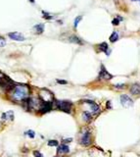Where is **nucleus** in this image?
Here are the masks:
<instances>
[{"instance_id": "nucleus-28", "label": "nucleus", "mask_w": 140, "mask_h": 157, "mask_svg": "<svg viewBox=\"0 0 140 157\" xmlns=\"http://www.w3.org/2000/svg\"><path fill=\"white\" fill-rule=\"evenodd\" d=\"M29 1H30L31 3H34V2H35V0H29Z\"/></svg>"}, {"instance_id": "nucleus-19", "label": "nucleus", "mask_w": 140, "mask_h": 157, "mask_svg": "<svg viewBox=\"0 0 140 157\" xmlns=\"http://www.w3.org/2000/svg\"><path fill=\"white\" fill-rule=\"evenodd\" d=\"M48 145L49 146H58V141L55 140L48 141Z\"/></svg>"}, {"instance_id": "nucleus-5", "label": "nucleus", "mask_w": 140, "mask_h": 157, "mask_svg": "<svg viewBox=\"0 0 140 157\" xmlns=\"http://www.w3.org/2000/svg\"><path fill=\"white\" fill-rule=\"evenodd\" d=\"M81 144L84 146H88L91 144V135L89 132H84V133L81 137Z\"/></svg>"}, {"instance_id": "nucleus-23", "label": "nucleus", "mask_w": 140, "mask_h": 157, "mask_svg": "<svg viewBox=\"0 0 140 157\" xmlns=\"http://www.w3.org/2000/svg\"><path fill=\"white\" fill-rule=\"evenodd\" d=\"M120 20L118 19V18H115V19L113 20V21H112V24H113L114 26H118L119 24H120Z\"/></svg>"}, {"instance_id": "nucleus-9", "label": "nucleus", "mask_w": 140, "mask_h": 157, "mask_svg": "<svg viewBox=\"0 0 140 157\" xmlns=\"http://www.w3.org/2000/svg\"><path fill=\"white\" fill-rule=\"evenodd\" d=\"M84 102L89 104L90 109H91V111H92V112L96 113V112L99 111V106H98V105L94 102V101H92V100H84Z\"/></svg>"}, {"instance_id": "nucleus-11", "label": "nucleus", "mask_w": 140, "mask_h": 157, "mask_svg": "<svg viewBox=\"0 0 140 157\" xmlns=\"http://www.w3.org/2000/svg\"><path fill=\"white\" fill-rule=\"evenodd\" d=\"M130 92L134 95H139L140 94V85L139 84H133L130 87Z\"/></svg>"}, {"instance_id": "nucleus-14", "label": "nucleus", "mask_w": 140, "mask_h": 157, "mask_svg": "<svg viewBox=\"0 0 140 157\" xmlns=\"http://www.w3.org/2000/svg\"><path fill=\"white\" fill-rule=\"evenodd\" d=\"M69 40L71 41V42L77 43V44H83L82 40H81V38H77V36H76V35H72V36H70Z\"/></svg>"}, {"instance_id": "nucleus-17", "label": "nucleus", "mask_w": 140, "mask_h": 157, "mask_svg": "<svg viewBox=\"0 0 140 157\" xmlns=\"http://www.w3.org/2000/svg\"><path fill=\"white\" fill-rule=\"evenodd\" d=\"M82 117H83V119H84V121L89 122L91 120V114L89 112H83L82 113Z\"/></svg>"}, {"instance_id": "nucleus-26", "label": "nucleus", "mask_w": 140, "mask_h": 157, "mask_svg": "<svg viewBox=\"0 0 140 157\" xmlns=\"http://www.w3.org/2000/svg\"><path fill=\"white\" fill-rule=\"evenodd\" d=\"M72 141H73V138H68V140H63V142L66 144V142H71Z\"/></svg>"}, {"instance_id": "nucleus-6", "label": "nucleus", "mask_w": 140, "mask_h": 157, "mask_svg": "<svg viewBox=\"0 0 140 157\" xmlns=\"http://www.w3.org/2000/svg\"><path fill=\"white\" fill-rule=\"evenodd\" d=\"M8 36L12 40H16V41H24L26 39V38L23 35V34L19 33V31H14V33L8 34Z\"/></svg>"}, {"instance_id": "nucleus-32", "label": "nucleus", "mask_w": 140, "mask_h": 157, "mask_svg": "<svg viewBox=\"0 0 140 157\" xmlns=\"http://www.w3.org/2000/svg\"><path fill=\"white\" fill-rule=\"evenodd\" d=\"M56 157H59V156H56Z\"/></svg>"}, {"instance_id": "nucleus-13", "label": "nucleus", "mask_w": 140, "mask_h": 157, "mask_svg": "<svg viewBox=\"0 0 140 157\" xmlns=\"http://www.w3.org/2000/svg\"><path fill=\"white\" fill-rule=\"evenodd\" d=\"M34 30L37 35H41L43 34L44 31V25L43 24H38V25H35L34 27Z\"/></svg>"}, {"instance_id": "nucleus-29", "label": "nucleus", "mask_w": 140, "mask_h": 157, "mask_svg": "<svg viewBox=\"0 0 140 157\" xmlns=\"http://www.w3.org/2000/svg\"><path fill=\"white\" fill-rule=\"evenodd\" d=\"M107 104H108V108H111V104H110V102H108Z\"/></svg>"}, {"instance_id": "nucleus-8", "label": "nucleus", "mask_w": 140, "mask_h": 157, "mask_svg": "<svg viewBox=\"0 0 140 157\" xmlns=\"http://www.w3.org/2000/svg\"><path fill=\"white\" fill-rule=\"evenodd\" d=\"M51 108H52V103L51 102H43L42 101V104H41L39 112L40 113H46V112L50 111Z\"/></svg>"}, {"instance_id": "nucleus-16", "label": "nucleus", "mask_w": 140, "mask_h": 157, "mask_svg": "<svg viewBox=\"0 0 140 157\" xmlns=\"http://www.w3.org/2000/svg\"><path fill=\"white\" fill-rule=\"evenodd\" d=\"M119 38H120L119 34L117 33V31H114V33L110 35V38H109V39H110L111 42H116V41H118V40H119Z\"/></svg>"}, {"instance_id": "nucleus-18", "label": "nucleus", "mask_w": 140, "mask_h": 157, "mask_svg": "<svg viewBox=\"0 0 140 157\" xmlns=\"http://www.w3.org/2000/svg\"><path fill=\"white\" fill-rule=\"evenodd\" d=\"M82 20V17L81 16H77L76 19H74V29H77L78 24H79V22H81Z\"/></svg>"}, {"instance_id": "nucleus-10", "label": "nucleus", "mask_w": 140, "mask_h": 157, "mask_svg": "<svg viewBox=\"0 0 140 157\" xmlns=\"http://www.w3.org/2000/svg\"><path fill=\"white\" fill-rule=\"evenodd\" d=\"M69 151H70V148L67 144H61V145H59L57 148L58 154H65V153H68Z\"/></svg>"}, {"instance_id": "nucleus-30", "label": "nucleus", "mask_w": 140, "mask_h": 157, "mask_svg": "<svg viewBox=\"0 0 140 157\" xmlns=\"http://www.w3.org/2000/svg\"><path fill=\"white\" fill-rule=\"evenodd\" d=\"M4 75H3V74L2 73H0V78H1V77H3Z\"/></svg>"}, {"instance_id": "nucleus-24", "label": "nucleus", "mask_w": 140, "mask_h": 157, "mask_svg": "<svg viewBox=\"0 0 140 157\" xmlns=\"http://www.w3.org/2000/svg\"><path fill=\"white\" fill-rule=\"evenodd\" d=\"M34 157H43V155L41 154L39 151H37V150L34 151Z\"/></svg>"}, {"instance_id": "nucleus-4", "label": "nucleus", "mask_w": 140, "mask_h": 157, "mask_svg": "<svg viewBox=\"0 0 140 157\" xmlns=\"http://www.w3.org/2000/svg\"><path fill=\"white\" fill-rule=\"evenodd\" d=\"M120 103H122V105L124 106V107L129 108L133 105V100L130 98L128 95L123 94V95H120Z\"/></svg>"}, {"instance_id": "nucleus-21", "label": "nucleus", "mask_w": 140, "mask_h": 157, "mask_svg": "<svg viewBox=\"0 0 140 157\" xmlns=\"http://www.w3.org/2000/svg\"><path fill=\"white\" fill-rule=\"evenodd\" d=\"M42 14H43V17H44V19H46V20H50V19H52V16L50 15V14H48V13H46V12H42Z\"/></svg>"}, {"instance_id": "nucleus-31", "label": "nucleus", "mask_w": 140, "mask_h": 157, "mask_svg": "<svg viewBox=\"0 0 140 157\" xmlns=\"http://www.w3.org/2000/svg\"><path fill=\"white\" fill-rule=\"evenodd\" d=\"M132 1H140V0H132Z\"/></svg>"}, {"instance_id": "nucleus-22", "label": "nucleus", "mask_w": 140, "mask_h": 157, "mask_svg": "<svg viewBox=\"0 0 140 157\" xmlns=\"http://www.w3.org/2000/svg\"><path fill=\"white\" fill-rule=\"evenodd\" d=\"M6 45V40L5 38H3L2 36H0V47H3V46Z\"/></svg>"}, {"instance_id": "nucleus-27", "label": "nucleus", "mask_w": 140, "mask_h": 157, "mask_svg": "<svg viewBox=\"0 0 140 157\" xmlns=\"http://www.w3.org/2000/svg\"><path fill=\"white\" fill-rule=\"evenodd\" d=\"M115 87H119V89H122V87H124V85H115Z\"/></svg>"}, {"instance_id": "nucleus-25", "label": "nucleus", "mask_w": 140, "mask_h": 157, "mask_svg": "<svg viewBox=\"0 0 140 157\" xmlns=\"http://www.w3.org/2000/svg\"><path fill=\"white\" fill-rule=\"evenodd\" d=\"M57 82L60 85H67L68 84V82L65 80H57Z\"/></svg>"}, {"instance_id": "nucleus-2", "label": "nucleus", "mask_w": 140, "mask_h": 157, "mask_svg": "<svg viewBox=\"0 0 140 157\" xmlns=\"http://www.w3.org/2000/svg\"><path fill=\"white\" fill-rule=\"evenodd\" d=\"M39 98L43 101V102H51L54 100V95L53 93L48 89H40L39 91Z\"/></svg>"}, {"instance_id": "nucleus-3", "label": "nucleus", "mask_w": 140, "mask_h": 157, "mask_svg": "<svg viewBox=\"0 0 140 157\" xmlns=\"http://www.w3.org/2000/svg\"><path fill=\"white\" fill-rule=\"evenodd\" d=\"M56 105H57L58 109L62 110V111L66 112V113H70L71 112V109H72V102L67 100H57L56 101Z\"/></svg>"}, {"instance_id": "nucleus-1", "label": "nucleus", "mask_w": 140, "mask_h": 157, "mask_svg": "<svg viewBox=\"0 0 140 157\" xmlns=\"http://www.w3.org/2000/svg\"><path fill=\"white\" fill-rule=\"evenodd\" d=\"M12 98L16 101H25L29 98L30 87L27 85H15L12 90Z\"/></svg>"}, {"instance_id": "nucleus-15", "label": "nucleus", "mask_w": 140, "mask_h": 157, "mask_svg": "<svg viewBox=\"0 0 140 157\" xmlns=\"http://www.w3.org/2000/svg\"><path fill=\"white\" fill-rule=\"evenodd\" d=\"M2 119H10L11 121L14 120V112L13 111H8L6 113H3L2 115Z\"/></svg>"}, {"instance_id": "nucleus-20", "label": "nucleus", "mask_w": 140, "mask_h": 157, "mask_svg": "<svg viewBox=\"0 0 140 157\" xmlns=\"http://www.w3.org/2000/svg\"><path fill=\"white\" fill-rule=\"evenodd\" d=\"M26 135H27L31 138H34V137H35V133H34V131L30 130V131H27V132L26 133Z\"/></svg>"}, {"instance_id": "nucleus-7", "label": "nucleus", "mask_w": 140, "mask_h": 157, "mask_svg": "<svg viewBox=\"0 0 140 157\" xmlns=\"http://www.w3.org/2000/svg\"><path fill=\"white\" fill-rule=\"evenodd\" d=\"M99 76H100V78H103V80H106V81L111 80V78H113V76H112L111 74L106 70L105 67H104L103 65L101 66V71H100Z\"/></svg>"}, {"instance_id": "nucleus-12", "label": "nucleus", "mask_w": 140, "mask_h": 157, "mask_svg": "<svg viewBox=\"0 0 140 157\" xmlns=\"http://www.w3.org/2000/svg\"><path fill=\"white\" fill-rule=\"evenodd\" d=\"M98 48H99L101 51H103V52H105L107 55H109L110 54V50H109V47H108V44H107L106 42H102V43H100L99 45H98Z\"/></svg>"}]
</instances>
